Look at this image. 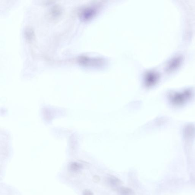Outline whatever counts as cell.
Wrapping results in <instances>:
<instances>
[{"instance_id": "277c9868", "label": "cell", "mask_w": 195, "mask_h": 195, "mask_svg": "<svg viewBox=\"0 0 195 195\" xmlns=\"http://www.w3.org/2000/svg\"><path fill=\"white\" fill-rule=\"evenodd\" d=\"M83 195H94V194L90 190L87 189L83 191Z\"/></svg>"}, {"instance_id": "7a4b0ae2", "label": "cell", "mask_w": 195, "mask_h": 195, "mask_svg": "<svg viewBox=\"0 0 195 195\" xmlns=\"http://www.w3.org/2000/svg\"><path fill=\"white\" fill-rule=\"evenodd\" d=\"M119 195H134L133 190L128 188L121 187L118 190Z\"/></svg>"}, {"instance_id": "3957f363", "label": "cell", "mask_w": 195, "mask_h": 195, "mask_svg": "<svg viewBox=\"0 0 195 195\" xmlns=\"http://www.w3.org/2000/svg\"><path fill=\"white\" fill-rule=\"evenodd\" d=\"M81 168V166L79 164L75 163L72 165V170L74 171H78Z\"/></svg>"}, {"instance_id": "6da1fadb", "label": "cell", "mask_w": 195, "mask_h": 195, "mask_svg": "<svg viewBox=\"0 0 195 195\" xmlns=\"http://www.w3.org/2000/svg\"><path fill=\"white\" fill-rule=\"evenodd\" d=\"M108 183L112 187H119L122 184V182L120 180L116 177L111 176L108 178Z\"/></svg>"}, {"instance_id": "5b68a950", "label": "cell", "mask_w": 195, "mask_h": 195, "mask_svg": "<svg viewBox=\"0 0 195 195\" xmlns=\"http://www.w3.org/2000/svg\"><path fill=\"white\" fill-rule=\"evenodd\" d=\"M94 180H95V181H99L100 180V178L98 176H95L94 177Z\"/></svg>"}]
</instances>
